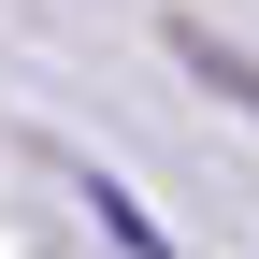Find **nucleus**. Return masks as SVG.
Segmentation results:
<instances>
[{
    "label": "nucleus",
    "instance_id": "nucleus-1",
    "mask_svg": "<svg viewBox=\"0 0 259 259\" xmlns=\"http://www.w3.org/2000/svg\"><path fill=\"white\" fill-rule=\"evenodd\" d=\"M72 187H87V216H101V231H115L130 259H173V231H158V216H144V202H130V187L101 173V158H87V173H72Z\"/></svg>",
    "mask_w": 259,
    "mask_h": 259
}]
</instances>
